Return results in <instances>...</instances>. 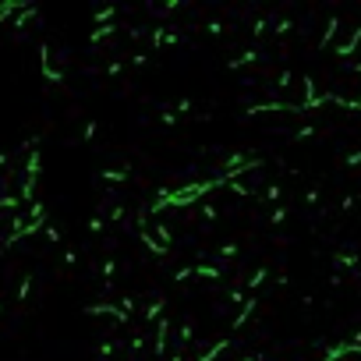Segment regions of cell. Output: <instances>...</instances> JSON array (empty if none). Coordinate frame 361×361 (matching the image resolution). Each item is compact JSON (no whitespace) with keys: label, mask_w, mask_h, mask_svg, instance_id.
Returning a JSON list of instances; mask_svg holds the SVG:
<instances>
[{"label":"cell","mask_w":361,"mask_h":361,"mask_svg":"<svg viewBox=\"0 0 361 361\" xmlns=\"http://www.w3.org/2000/svg\"><path fill=\"white\" fill-rule=\"evenodd\" d=\"M170 336H174V323H170V319H160V323H156V358L166 354Z\"/></svg>","instance_id":"obj_1"},{"label":"cell","mask_w":361,"mask_h":361,"mask_svg":"<svg viewBox=\"0 0 361 361\" xmlns=\"http://www.w3.org/2000/svg\"><path fill=\"white\" fill-rule=\"evenodd\" d=\"M39 64H42V78H47V82H53V85L64 82L60 68H53V64H50V47H39Z\"/></svg>","instance_id":"obj_2"},{"label":"cell","mask_w":361,"mask_h":361,"mask_svg":"<svg viewBox=\"0 0 361 361\" xmlns=\"http://www.w3.org/2000/svg\"><path fill=\"white\" fill-rule=\"evenodd\" d=\"M163 47H177V36L166 32L163 25H156L153 29V50H163Z\"/></svg>","instance_id":"obj_3"},{"label":"cell","mask_w":361,"mask_h":361,"mask_svg":"<svg viewBox=\"0 0 361 361\" xmlns=\"http://www.w3.org/2000/svg\"><path fill=\"white\" fill-rule=\"evenodd\" d=\"M138 234H142V245H145L149 251H153L156 259H163V255H170V251H166V248H163V245L153 238V230H149V227H138Z\"/></svg>","instance_id":"obj_4"},{"label":"cell","mask_w":361,"mask_h":361,"mask_svg":"<svg viewBox=\"0 0 361 361\" xmlns=\"http://www.w3.org/2000/svg\"><path fill=\"white\" fill-rule=\"evenodd\" d=\"M191 276H202V280H220L223 269H220V266H206V262H199V266H191Z\"/></svg>","instance_id":"obj_5"},{"label":"cell","mask_w":361,"mask_h":361,"mask_svg":"<svg viewBox=\"0 0 361 361\" xmlns=\"http://www.w3.org/2000/svg\"><path fill=\"white\" fill-rule=\"evenodd\" d=\"M39 170H42V156H39V149H32V153H29V163H25V177H29V181H39Z\"/></svg>","instance_id":"obj_6"},{"label":"cell","mask_w":361,"mask_h":361,"mask_svg":"<svg viewBox=\"0 0 361 361\" xmlns=\"http://www.w3.org/2000/svg\"><path fill=\"white\" fill-rule=\"evenodd\" d=\"M36 14H39V8H36V4H29V8L21 4V11H18V18H14V29H25Z\"/></svg>","instance_id":"obj_7"},{"label":"cell","mask_w":361,"mask_h":361,"mask_svg":"<svg viewBox=\"0 0 361 361\" xmlns=\"http://www.w3.org/2000/svg\"><path fill=\"white\" fill-rule=\"evenodd\" d=\"M106 184H124L127 181V166H117V170H103V174H99Z\"/></svg>","instance_id":"obj_8"},{"label":"cell","mask_w":361,"mask_h":361,"mask_svg":"<svg viewBox=\"0 0 361 361\" xmlns=\"http://www.w3.org/2000/svg\"><path fill=\"white\" fill-rule=\"evenodd\" d=\"M153 238H156V241H160V245H163L166 251H170V248H174V234H170V230H166V223H160V227H156V234H153Z\"/></svg>","instance_id":"obj_9"},{"label":"cell","mask_w":361,"mask_h":361,"mask_svg":"<svg viewBox=\"0 0 361 361\" xmlns=\"http://www.w3.org/2000/svg\"><path fill=\"white\" fill-rule=\"evenodd\" d=\"M163 305L166 301H153V305H149L145 308V323H160V319H163Z\"/></svg>","instance_id":"obj_10"},{"label":"cell","mask_w":361,"mask_h":361,"mask_svg":"<svg viewBox=\"0 0 361 361\" xmlns=\"http://www.w3.org/2000/svg\"><path fill=\"white\" fill-rule=\"evenodd\" d=\"M114 32H117V25H114V21H106V25H99V29H96L89 39H92V42H103L106 36H114Z\"/></svg>","instance_id":"obj_11"},{"label":"cell","mask_w":361,"mask_h":361,"mask_svg":"<svg viewBox=\"0 0 361 361\" xmlns=\"http://www.w3.org/2000/svg\"><path fill=\"white\" fill-rule=\"evenodd\" d=\"M29 294H32V276L25 273V280H21V284H18V301H21V305H25V301H29Z\"/></svg>","instance_id":"obj_12"},{"label":"cell","mask_w":361,"mask_h":361,"mask_svg":"<svg viewBox=\"0 0 361 361\" xmlns=\"http://www.w3.org/2000/svg\"><path fill=\"white\" fill-rule=\"evenodd\" d=\"M223 351H227V340H220V344H212V347H209V351H206V354L199 358V361H216V358H220Z\"/></svg>","instance_id":"obj_13"},{"label":"cell","mask_w":361,"mask_h":361,"mask_svg":"<svg viewBox=\"0 0 361 361\" xmlns=\"http://www.w3.org/2000/svg\"><path fill=\"white\" fill-rule=\"evenodd\" d=\"M42 234H47V241H53V245H60V241H64V234H60V227H57V223L42 227Z\"/></svg>","instance_id":"obj_14"},{"label":"cell","mask_w":361,"mask_h":361,"mask_svg":"<svg viewBox=\"0 0 361 361\" xmlns=\"http://www.w3.org/2000/svg\"><path fill=\"white\" fill-rule=\"evenodd\" d=\"M11 11H21V4H18V0H4V4H0V21H4Z\"/></svg>","instance_id":"obj_15"},{"label":"cell","mask_w":361,"mask_h":361,"mask_svg":"<svg viewBox=\"0 0 361 361\" xmlns=\"http://www.w3.org/2000/svg\"><path fill=\"white\" fill-rule=\"evenodd\" d=\"M114 351H117V344H114V340H103V344L96 347V354H99V358H110Z\"/></svg>","instance_id":"obj_16"},{"label":"cell","mask_w":361,"mask_h":361,"mask_svg":"<svg viewBox=\"0 0 361 361\" xmlns=\"http://www.w3.org/2000/svg\"><path fill=\"white\" fill-rule=\"evenodd\" d=\"M251 60H255V50H245L241 57H234V60H230V68H241V64H251Z\"/></svg>","instance_id":"obj_17"},{"label":"cell","mask_w":361,"mask_h":361,"mask_svg":"<svg viewBox=\"0 0 361 361\" xmlns=\"http://www.w3.org/2000/svg\"><path fill=\"white\" fill-rule=\"evenodd\" d=\"M191 106H195V103H191V99L184 96V99H177V103H174V114H177V117H181V114H191Z\"/></svg>","instance_id":"obj_18"},{"label":"cell","mask_w":361,"mask_h":361,"mask_svg":"<svg viewBox=\"0 0 361 361\" xmlns=\"http://www.w3.org/2000/svg\"><path fill=\"white\" fill-rule=\"evenodd\" d=\"M170 280H174V284H184V280H191V266H181L174 276H170Z\"/></svg>","instance_id":"obj_19"},{"label":"cell","mask_w":361,"mask_h":361,"mask_svg":"<svg viewBox=\"0 0 361 361\" xmlns=\"http://www.w3.org/2000/svg\"><path fill=\"white\" fill-rule=\"evenodd\" d=\"M96 132H99V124H96V121H89V124L82 127V138L89 142V138H96Z\"/></svg>","instance_id":"obj_20"},{"label":"cell","mask_w":361,"mask_h":361,"mask_svg":"<svg viewBox=\"0 0 361 361\" xmlns=\"http://www.w3.org/2000/svg\"><path fill=\"white\" fill-rule=\"evenodd\" d=\"M106 18H114V8H99V11L92 14V21H99V25H106Z\"/></svg>","instance_id":"obj_21"},{"label":"cell","mask_w":361,"mask_h":361,"mask_svg":"<svg viewBox=\"0 0 361 361\" xmlns=\"http://www.w3.org/2000/svg\"><path fill=\"white\" fill-rule=\"evenodd\" d=\"M191 336H195V329H191V323H184V326L177 329V340H181V344H188Z\"/></svg>","instance_id":"obj_22"},{"label":"cell","mask_w":361,"mask_h":361,"mask_svg":"<svg viewBox=\"0 0 361 361\" xmlns=\"http://www.w3.org/2000/svg\"><path fill=\"white\" fill-rule=\"evenodd\" d=\"M103 276H106V280H114V276H117V262H114V259L103 262Z\"/></svg>","instance_id":"obj_23"},{"label":"cell","mask_w":361,"mask_h":361,"mask_svg":"<svg viewBox=\"0 0 361 361\" xmlns=\"http://www.w3.org/2000/svg\"><path fill=\"white\" fill-rule=\"evenodd\" d=\"M18 206H21V202H18V195H4V199H0V209H8V212H11V209H18Z\"/></svg>","instance_id":"obj_24"},{"label":"cell","mask_w":361,"mask_h":361,"mask_svg":"<svg viewBox=\"0 0 361 361\" xmlns=\"http://www.w3.org/2000/svg\"><path fill=\"white\" fill-rule=\"evenodd\" d=\"M262 280H266V269H259V273H251V276H248V287H262Z\"/></svg>","instance_id":"obj_25"},{"label":"cell","mask_w":361,"mask_h":361,"mask_svg":"<svg viewBox=\"0 0 361 361\" xmlns=\"http://www.w3.org/2000/svg\"><path fill=\"white\" fill-rule=\"evenodd\" d=\"M160 121H163L166 127H174V124H177V114H174V110H163V114H160Z\"/></svg>","instance_id":"obj_26"},{"label":"cell","mask_w":361,"mask_h":361,"mask_svg":"<svg viewBox=\"0 0 361 361\" xmlns=\"http://www.w3.org/2000/svg\"><path fill=\"white\" fill-rule=\"evenodd\" d=\"M234 255H238V245H223L220 248V259H234Z\"/></svg>","instance_id":"obj_27"},{"label":"cell","mask_w":361,"mask_h":361,"mask_svg":"<svg viewBox=\"0 0 361 361\" xmlns=\"http://www.w3.org/2000/svg\"><path fill=\"white\" fill-rule=\"evenodd\" d=\"M89 234H103V216H92L89 220Z\"/></svg>","instance_id":"obj_28"},{"label":"cell","mask_w":361,"mask_h":361,"mask_svg":"<svg viewBox=\"0 0 361 361\" xmlns=\"http://www.w3.org/2000/svg\"><path fill=\"white\" fill-rule=\"evenodd\" d=\"M206 32H209V36H220L223 25H220V21H206Z\"/></svg>","instance_id":"obj_29"},{"label":"cell","mask_w":361,"mask_h":361,"mask_svg":"<svg viewBox=\"0 0 361 361\" xmlns=\"http://www.w3.org/2000/svg\"><path fill=\"white\" fill-rule=\"evenodd\" d=\"M121 71H124V64H121V60H114V64H106V75H114V78H117Z\"/></svg>","instance_id":"obj_30"},{"label":"cell","mask_w":361,"mask_h":361,"mask_svg":"<svg viewBox=\"0 0 361 361\" xmlns=\"http://www.w3.org/2000/svg\"><path fill=\"white\" fill-rule=\"evenodd\" d=\"M64 262H68V266H75V262H78V255H75V248H64Z\"/></svg>","instance_id":"obj_31"},{"label":"cell","mask_w":361,"mask_h":361,"mask_svg":"<svg viewBox=\"0 0 361 361\" xmlns=\"http://www.w3.org/2000/svg\"><path fill=\"white\" fill-rule=\"evenodd\" d=\"M132 64H135V68H142V64H149V53H132Z\"/></svg>","instance_id":"obj_32"},{"label":"cell","mask_w":361,"mask_h":361,"mask_svg":"<svg viewBox=\"0 0 361 361\" xmlns=\"http://www.w3.org/2000/svg\"><path fill=\"white\" fill-rule=\"evenodd\" d=\"M110 220H114V223L124 220V206H114V209H110Z\"/></svg>","instance_id":"obj_33"},{"label":"cell","mask_w":361,"mask_h":361,"mask_svg":"<svg viewBox=\"0 0 361 361\" xmlns=\"http://www.w3.org/2000/svg\"><path fill=\"white\" fill-rule=\"evenodd\" d=\"M202 216L206 220H216V206H202Z\"/></svg>","instance_id":"obj_34"},{"label":"cell","mask_w":361,"mask_h":361,"mask_svg":"<svg viewBox=\"0 0 361 361\" xmlns=\"http://www.w3.org/2000/svg\"><path fill=\"white\" fill-rule=\"evenodd\" d=\"M132 347H135V351H142V347H145V336H142V333H138V336H132Z\"/></svg>","instance_id":"obj_35"},{"label":"cell","mask_w":361,"mask_h":361,"mask_svg":"<svg viewBox=\"0 0 361 361\" xmlns=\"http://www.w3.org/2000/svg\"><path fill=\"white\" fill-rule=\"evenodd\" d=\"M0 166H8V153H0Z\"/></svg>","instance_id":"obj_36"},{"label":"cell","mask_w":361,"mask_h":361,"mask_svg":"<svg viewBox=\"0 0 361 361\" xmlns=\"http://www.w3.org/2000/svg\"><path fill=\"white\" fill-rule=\"evenodd\" d=\"M241 361H255V358H241Z\"/></svg>","instance_id":"obj_37"},{"label":"cell","mask_w":361,"mask_h":361,"mask_svg":"<svg viewBox=\"0 0 361 361\" xmlns=\"http://www.w3.org/2000/svg\"><path fill=\"white\" fill-rule=\"evenodd\" d=\"M0 312H4V305H0Z\"/></svg>","instance_id":"obj_38"}]
</instances>
